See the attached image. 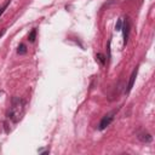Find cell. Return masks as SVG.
Masks as SVG:
<instances>
[{
	"mask_svg": "<svg viewBox=\"0 0 155 155\" xmlns=\"http://www.w3.org/2000/svg\"><path fill=\"white\" fill-rule=\"evenodd\" d=\"M121 30L124 31V44L126 45L127 44V40H128V35H130V22H128L127 18L125 21H122V28H121Z\"/></svg>",
	"mask_w": 155,
	"mask_h": 155,
	"instance_id": "3",
	"label": "cell"
},
{
	"mask_svg": "<svg viewBox=\"0 0 155 155\" xmlns=\"http://www.w3.org/2000/svg\"><path fill=\"white\" fill-rule=\"evenodd\" d=\"M8 4H10V0H8V1H7V2H6V4L4 5V6H1V7H0V16L2 15V12H4V10H5V8H6L7 6H8Z\"/></svg>",
	"mask_w": 155,
	"mask_h": 155,
	"instance_id": "10",
	"label": "cell"
},
{
	"mask_svg": "<svg viewBox=\"0 0 155 155\" xmlns=\"http://www.w3.org/2000/svg\"><path fill=\"white\" fill-rule=\"evenodd\" d=\"M138 138H139V140H142L143 143H150V142L153 140V137H151L149 133H147V132L139 133V134H138Z\"/></svg>",
	"mask_w": 155,
	"mask_h": 155,
	"instance_id": "5",
	"label": "cell"
},
{
	"mask_svg": "<svg viewBox=\"0 0 155 155\" xmlns=\"http://www.w3.org/2000/svg\"><path fill=\"white\" fill-rule=\"evenodd\" d=\"M17 52H18L19 54H24V53L27 52V47H25V45H24V44H21V45L18 46V48H17Z\"/></svg>",
	"mask_w": 155,
	"mask_h": 155,
	"instance_id": "7",
	"label": "cell"
},
{
	"mask_svg": "<svg viewBox=\"0 0 155 155\" xmlns=\"http://www.w3.org/2000/svg\"><path fill=\"white\" fill-rule=\"evenodd\" d=\"M137 71H138V69L134 68L133 71H132V74H131V76H130V81H128V85H127V88H126V92H127V93H128V92L132 90V87H133V84H134V80H136V76H137Z\"/></svg>",
	"mask_w": 155,
	"mask_h": 155,
	"instance_id": "4",
	"label": "cell"
},
{
	"mask_svg": "<svg viewBox=\"0 0 155 155\" xmlns=\"http://www.w3.org/2000/svg\"><path fill=\"white\" fill-rule=\"evenodd\" d=\"M121 28H122V19H117L116 25H115V29L116 30H121Z\"/></svg>",
	"mask_w": 155,
	"mask_h": 155,
	"instance_id": "8",
	"label": "cell"
},
{
	"mask_svg": "<svg viewBox=\"0 0 155 155\" xmlns=\"http://www.w3.org/2000/svg\"><path fill=\"white\" fill-rule=\"evenodd\" d=\"M97 59H98L102 64H104V63H105V58H104V56H103L102 53H98V54H97Z\"/></svg>",
	"mask_w": 155,
	"mask_h": 155,
	"instance_id": "9",
	"label": "cell"
},
{
	"mask_svg": "<svg viewBox=\"0 0 155 155\" xmlns=\"http://www.w3.org/2000/svg\"><path fill=\"white\" fill-rule=\"evenodd\" d=\"M35 36H36V29H33V30L29 33L28 40H29L30 42H34V40H35Z\"/></svg>",
	"mask_w": 155,
	"mask_h": 155,
	"instance_id": "6",
	"label": "cell"
},
{
	"mask_svg": "<svg viewBox=\"0 0 155 155\" xmlns=\"http://www.w3.org/2000/svg\"><path fill=\"white\" fill-rule=\"evenodd\" d=\"M25 110V102L19 97H13L11 99V107L8 110V119L12 122H18L22 120Z\"/></svg>",
	"mask_w": 155,
	"mask_h": 155,
	"instance_id": "1",
	"label": "cell"
},
{
	"mask_svg": "<svg viewBox=\"0 0 155 155\" xmlns=\"http://www.w3.org/2000/svg\"><path fill=\"white\" fill-rule=\"evenodd\" d=\"M116 113H117V110H113V111H110V113L105 114V115L102 117V120H101V122H99L98 128H99V130H104V128H107V127L111 124V121L114 120V117H115Z\"/></svg>",
	"mask_w": 155,
	"mask_h": 155,
	"instance_id": "2",
	"label": "cell"
}]
</instances>
